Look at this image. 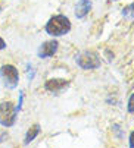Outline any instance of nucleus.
Wrapping results in <instances>:
<instances>
[{
	"label": "nucleus",
	"mask_w": 134,
	"mask_h": 148,
	"mask_svg": "<svg viewBox=\"0 0 134 148\" xmlns=\"http://www.w3.org/2000/svg\"><path fill=\"white\" fill-rule=\"evenodd\" d=\"M130 147L131 148H134V131L131 132V135H130Z\"/></svg>",
	"instance_id": "obj_11"
},
{
	"label": "nucleus",
	"mask_w": 134,
	"mask_h": 148,
	"mask_svg": "<svg viewBox=\"0 0 134 148\" xmlns=\"http://www.w3.org/2000/svg\"><path fill=\"white\" fill-rule=\"evenodd\" d=\"M128 112L130 113H134V94H131V97H130V100H128Z\"/></svg>",
	"instance_id": "obj_10"
},
{
	"label": "nucleus",
	"mask_w": 134,
	"mask_h": 148,
	"mask_svg": "<svg viewBox=\"0 0 134 148\" xmlns=\"http://www.w3.org/2000/svg\"><path fill=\"white\" fill-rule=\"evenodd\" d=\"M114 2H117V0H114Z\"/></svg>",
	"instance_id": "obj_13"
},
{
	"label": "nucleus",
	"mask_w": 134,
	"mask_h": 148,
	"mask_svg": "<svg viewBox=\"0 0 134 148\" xmlns=\"http://www.w3.org/2000/svg\"><path fill=\"white\" fill-rule=\"evenodd\" d=\"M122 16L124 18H134V3L122 9Z\"/></svg>",
	"instance_id": "obj_9"
},
{
	"label": "nucleus",
	"mask_w": 134,
	"mask_h": 148,
	"mask_svg": "<svg viewBox=\"0 0 134 148\" xmlns=\"http://www.w3.org/2000/svg\"><path fill=\"white\" fill-rule=\"evenodd\" d=\"M69 85V81L66 79H47L44 82V88L50 92H59Z\"/></svg>",
	"instance_id": "obj_6"
},
{
	"label": "nucleus",
	"mask_w": 134,
	"mask_h": 148,
	"mask_svg": "<svg viewBox=\"0 0 134 148\" xmlns=\"http://www.w3.org/2000/svg\"><path fill=\"white\" fill-rule=\"evenodd\" d=\"M18 114V109L10 101H2L0 103V125L5 128H10L15 125Z\"/></svg>",
	"instance_id": "obj_2"
},
{
	"label": "nucleus",
	"mask_w": 134,
	"mask_h": 148,
	"mask_svg": "<svg viewBox=\"0 0 134 148\" xmlns=\"http://www.w3.org/2000/svg\"><path fill=\"white\" fill-rule=\"evenodd\" d=\"M0 75H2L3 81H5V85L8 88H16L18 82H19V73L18 69L13 65H3L0 68Z\"/></svg>",
	"instance_id": "obj_4"
},
{
	"label": "nucleus",
	"mask_w": 134,
	"mask_h": 148,
	"mask_svg": "<svg viewBox=\"0 0 134 148\" xmlns=\"http://www.w3.org/2000/svg\"><path fill=\"white\" fill-rule=\"evenodd\" d=\"M77 65L81 69L85 71H93L100 68V57L97 53L94 51H83L78 57H77Z\"/></svg>",
	"instance_id": "obj_3"
},
{
	"label": "nucleus",
	"mask_w": 134,
	"mask_h": 148,
	"mask_svg": "<svg viewBox=\"0 0 134 148\" xmlns=\"http://www.w3.org/2000/svg\"><path fill=\"white\" fill-rule=\"evenodd\" d=\"M3 49H6V41L0 37V50H3Z\"/></svg>",
	"instance_id": "obj_12"
},
{
	"label": "nucleus",
	"mask_w": 134,
	"mask_h": 148,
	"mask_svg": "<svg viewBox=\"0 0 134 148\" xmlns=\"http://www.w3.org/2000/svg\"><path fill=\"white\" fill-rule=\"evenodd\" d=\"M90 10H92V2L90 0H80L75 6V16L81 19V18L87 16Z\"/></svg>",
	"instance_id": "obj_7"
},
{
	"label": "nucleus",
	"mask_w": 134,
	"mask_h": 148,
	"mask_svg": "<svg viewBox=\"0 0 134 148\" xmlns=\"http://www.w3.org/2000/svg\"><path fill=\"white\" fill-rule=\"evenodd\" d=\"M58 47H59V44H58V41H56V40L44 41V43L40 46V49H38V56H40L41 59L52 57V56H55V54H56Z\"/></svg>",
	"instance_id": "obj_5"
},
{
	"label": "nucleus",
	"mask_w": 134,
	"mask_h": 148,
	"mask_svg": "<svg viewBox=\"0 0 134 148\" xmlns=\"http://www.w3.org/2000/svg\"><path fill=\"white\" fill-rule=\"evenodd\" d=\"M71 31V21L65 15H56L49 19L46 24V32L53 37H62Z\"/></svg>",
	"instance_id": "obj_1"
},
{
	"label": "nucleus",
	"mask_w": 134,
	"mask_h": 148,
	"mask_svg": "<svg viewBox=\"0 0 134 148\" xmlns=\"http://www.w3.org/2000/svg\"><path fill=\"white\" fill-rule=\"evenodd\" d=\"M40 134V125L38 123H34L31 128L28 129V132H27V135H25V141H24V144L25 145H28L30 142H33L35 138H37V135Z\"/></svg>",
	"instance_id": "obj_8"
}]
</instances>
